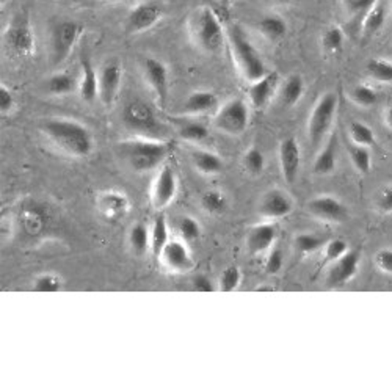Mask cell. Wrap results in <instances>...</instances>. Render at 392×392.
Wrapping results in <instances>:
<instances>
[{"label": "cell", "mask_w": 392, "mask_h": 392, "mask_svg": "<svg viewBox=\"0 0 392 392\" xmlns=\"http://www.w3.org/2000/svg\"><path fill=\"white\" fill-rule=\"evenodd\" d=\"M42 135L71 157H88L94 149V137L91 130L81 121L69 118H47L40 122Z\"/></svg>", "instance_id": "1"}, {"label": "cell", "mask_w": 392, "mask_h": 392, "mask_svg": "<svg viewBox=\"0 0 392 392\" xmlns=\"http://www.w3.org/2000/svg\"><path fill=\"white\" fill-rule=\"evenodd\" d=\"M118 151L130 170L148 173L157 168L168 157L170 144L154 139H137L120 143Z\"/></svg>", "instance_id": "2"}, {"label": "cell", "mask_w": 392, "mask_h": 392, "mask_svg": "<svg viewBox=\"0 0 392 392\" xmlns=\"http://www.w3.org/2000/svg\"><path fill=\"white\" fill-rule=\"evenodd\" d=\"M190 38L207 54H219L226 42V33L217 13L209 6H201L188 19Z\"/></svg>", "instance_id": "3"}, {"label": "cell", "mask_w": 392, "mask_h": 392, "mask_svg": "<svg viewBox=\"0 0 392 392\" xmlns=\"http://www.w3.org/2000/svg\"><path fill=\"white\" fill-rule=\"evenodd\" d=\"M228 41L231 46L232 57L237 64L241 74L250 82H256L258 79L264 77L267 74L265 63L260 57L256 46L248 40L241 27L237 24H232L228 28Z\"/></svg>", "instance_id": "4"}, {"label": "cell", "mask_w": 392, "mask_h": 392, "mask_svg": "<svg viewBox=\"0 0 392 392\" xmlns=\"http://www.w3.org/2000/svg\"><path fill=\"white\" fill-rule=\"evenodd\" d=\"M83 35V25L77 21L63 19L50 27L49 33V58L54 67L67 62L77 41Z\"/></svg>", "instance_id": "5"}, {"label": "cell", "mask_w": 392, "mask_h": 392, "mask_svg": "<svg viewBox=\"0 0 392 392\" xmlns=\"http://www.w3.org/2000/svg\"><path fill=\"white\" fill-rule=\"evenodd\" d=\"M338 104V94L326 91L312 107L308 121V139L314 148H317L323 142L325 137L330 134L333 122H335L336 118Z\"/></svg>", "instance_id": "6"}, {"label": "cell", "mask_w": 392, "mask_h": 392, "mask_svg": "<svg viewBox=\"0 0 392 392\" xmlns=\"http://www.w3.org/2000/svg\"><path fill=\"white\" fill-rule=\"evenodd\" d=\"M250 125V110L242 99L234 98L221 105L215 113L214 126L221 132L237 137L242 135Z\"/></svg>", "instance_id": "7"}, {"label": "cell", "mask_w": 392, "mask_h": 392, "mask_svg": "<svg viewBox=\"0 0 392 392\" xmlns=\"http://www.w3.org/2000/svg\"><path fill=\"white\" fill-rule=\"evenodd\" d=\"M122 121L126 127L135 130L137 134L158 137L162 132V125L152 110V107L143 100H132L125 107L122 112Z\"/></svg>", "instance_id": "8"}, {"label": "cell", "mask_w": 392, "mask_h": 392, "mask_svg": "<svg viewBox=\"0 0 392 392\" xmlns=\"http://www.w3.org/2000/svg\"><path fill=\"white\" fill-rule=\"evenodd\" d=\"M5 45L13 55L27 58L35 54V33L30 21L25 16H16L5 33Z\"/></svg>", "instance_id": "9"}, {"label": "cell", "mask_w": 392, "mask_h": 392, "mask_svg": "<svg viewBox=\"0 0 392 392\" xmlns=\"http://www.w3.org/2000/svg\"><path fill=\"white\" fill-rule=\"evenodd\" d=\"M143 77L146 81L151 91L154 93L157 103L163 108L168 100V85H170V71L168 67L158 58L146 57L142 62Z\"/></svg>", "instance_id": "10"}, {"label": "cell", "mask_w": 392, "mask_h": 392, "mask_svg": "<svg viewBox=\"0 0 392 392\" xmlns=\"http://www.w3.org/2000/svg\"><path fill=\"white\" fill-rule=\"evenodd\" d=\"M162 18H163V6L158 2L149 0V2L139 4L127 14L126 24H125L126 32L129 35L144 33L161 23Z\"/></svg>", "instance_id": "11"}, {"label": "cell", "mask_w": 392, "mask_h": 392, "mask_svg": "<svg viewBox=\"0 0 392 392\" xmlns=\"http://www.w3.org/2000/svg\"><path fill=\"white\" fill-rule=\"evenodd\" d=\"M122 82V67L118 58L108 60L99 71V99L104 107H112L118 98Z\"/></svg>", "instance_id": "12"}, {"label": "cell", "mask_w": 392, "mask_h": 392, "mask_svg": "<svg viewBox=\"0 0 392 392\" xmlns=\"http://www.w3.org/2000/svg\"><path fill=\"white\" fill-rule=\"evenodd\" d=\"M176 193H178L176 173H174V170L170 165H165L162 166V170L158 171L154 184H152V190H151L152 206L158 210L165 209L166 206L171 204L174 198H176Z\"/></svg>", "instance_id": "13"}, {"label": "cell", "mask_w": 392, "mask_h": 392, "mask_svg": "<svg viewBox=\"0 0 392 392\" xmlns=\"http://www.w3.org/2000/svg\"><path fill=\"white\" fill-rule=\"evenodd\" d=\"M278 158L286 184H294L301 166V149L295 137H287L279 143Z\"/></svg>", "instance_id": "14"}, {"label": "cell", "mask_w": 392, "mask_h": 392, "mask_svg": "<svg viewBox=\"0 0 392 392\" xmlns=\"http://www.w3.org/2000/svg\"><path fill=\"white\" fill-rule=\"evenodd\" d=\"M308 210L316 219L330 223H342L348 219L347 207L331 195H322L312 198L308 204Z\"/></svg>", "instance_id": "15"}, {"label": "cell", "mask_w": 392, "mask_h": 392, "mask_svg": "<svg viewBox=\"0 0 392 392\" xmlns=\"http://www.w3.org/2000/svg\"><path fill=\"white\" fill-rule=\"evenodd\" d=\"M359 253L358 251H348L342 258L333 263L328 272V286L339 287L347 284L348 281L357 277L359 268Z\"/></svg>", "instance_id": "16"}, {"label": "cell", "mask_w": 392, "mask_h": 392, "mask_svg": "<svg viewBox=\"0 0 392 392\" xmlns=\"http://www.w3.org/2000/svg\"><path fill=\"white\" fill-rule=\"evenodd\" d=\"M292 210V200L277 188L267 192L259 202V214L267 217V219H284Z\"/></svg>", "instance_id": "17"}, {"label": "cell", "mask_w": 392, "mask_h": 392, "mask_svg": "<svg viewBox=\"0 0 392 392\" xmlns=\"http://www.w3.org/2000/svg\"><path fill=\"white\" fill-rule=\"evenodd\" d=\"M279 85V76L278 72L268 71L264 77L258 79L256 82H251V86L248 90V98L254 108H264L268 103H270L272 96L277 91Z\"/></svg>", "instance_id": "18"}, {"label": "cell", "mask_w": 392, "mask_h": 392, "mask_svg": "<svg viewBox=\"0 0 392 392\" xmlns=\"http://www.w3.org/2000/svg\"><path fill=\"white\" fill-rule=\"evenodd\" d=\"M158 259H162V263L174 272H187L192 267V256L188 248L178 241H170L166 243Z\"/></svg>", "instance_id": "19"}, {"label": "cell", "mask_w": 392, "mask_h": 392, "mask_svg": "<svg viewBox=\"0 0 392 392\" xmlns=\"http://www.w3.org/2000/svg\"><path fill=\"white\" fill-rule=\"evenodd\" d=\"M219 107V96L207 90L192 93L183 104V113L187 116H198L212 113Z\"/></svg>", "instance_id": "20"}, {"label": "cell", "mask_w": 392, "mask_h": 392, "mask_svg": "<svg viewBox=\"0 0 392 392\" xmlns=\"http://www.w3.org/2000/svg\"><path fill=\"white\" fill-rule=\"evenodd\" d=\"M278 231L270 223L258 224L250 229L248 236H246V246L253 254H263L272 248V245L277 238Z\"/></svg>", "instance_id": "21"}, {"label": "cell", "mask_w": 392, "mask_h": 392, "mask_svg": "<svg viewBox=\"0 0 392 392\" xmlns=\"http://www.w3.org/2000/svg\"><path fill=\"white\" fill-rule=\"evenodd\" d=\"M79 93L86 104L94 103L99 98V72L94 69L90 58H82V79L79 83Z\"/></svg>", "instance_id": "22"}, {"label": "cell", "mask_w": 392, "mask_h": 392, "mask_svg": "<svg viewBox=\"0 0 392 392\" xmlns=\"http://www.w3.org/2000/svg\"><path fill=\"white\" fill-rule=\"evenodd\" d=\"M192 163L196 170L206 176H214V174H220L223 171V161L219 154L210 152L206 149H192L190 152Z\"/></svg>", "instance_id": "23"}, {"label": "cell", "mask_w": 392, "mask_h": 392, "mask_svg": "<svg viewBox=\"0 0 392 392\" xmlns=\"http://www.w3.org/2000/svg\"><path fill=\"white\" fill-rule=\"evenodd\" d=\"M98 204L100 212L105 217H110V219H116V217H121L127 212L130 207L129 200L126 195L120 192H105L99 196Z\"/></svg>", "instance_id": "24"}, {"label": "cell", "mask_w": 392, "mask_h": 392, "mask_svg": "<svg viewBox=\"0 0 392 392\" xmlns=\"http://www.w3.org/2000/svg\"><path fill=\"white\" fill-rule=\"evenodd\" d=\"M258 28L260 35L272 42L282 40L289 32V25L286 23V19L278 16V14H268V16H264L258 23Z\"/></svg>", "instance_id": "25"}, {"label": "cell", "mask_w": 392, "mask_h": 392, "mask_svg": "<svg viewBox=\"0 0 392 392\" xmlns=\"http://www.w3.org/2000/svg\"><path fill=\"white\" fill-rule=\"evenodd\" d=\"M304 93V81L300 74L289 76L279 86V99L286 107H295Z\"/></svg>", "instance_id": "26"}, {"label": "cell", "mask_w": 392, "mask_h": 392, "mask_svg": "<svg viewBox=\"0 0 392 392\" xmlns=\"http://www.w3.org/2000/svg\"><path fill=\"white\" fill-rule=\"evenodd\" d=\"M336 140L331 139L326 142L325 146L318 152L316 157L314 165H312V171H314L317 176H328L336 168Z\"/></svg>", "instance_id": "27"}, {"label": "cell", "mask_w": 392, "mask_h": 392, "mask_svg": "<svg viewBox=\"0 0 392 392\" xmlns=\"http://www.w3.org/2000/svg\"><path fill=\"white\" fill-rule=\"evenodd\" d=\"M388 18V11L384 4H381L380 0L376 2L372 8H370L366 14H364V21H362V36H372L375 33H379L384 23H386Z\"/></svg>", "instance_id": "28"}, {"label": "cell", "mask_w": 392, "mask_h": 392, "mask_svg": "<svg viewBox=\"0 0 392 392\" xmlns=\"http://www.w3.org/2000/svg\"><path fill=\"white\" fill-rule=\"evenodd\" d=\"M76 79L68 74V72H54L46 81L45 90L50 96H68V94L76 90Z\"/></svg>", "instance_id": "29"}, {"label": "cell", "mask_w": 392, "mask_h": 392, "mask_svg": "<svg viewBox=\"0 0 392 392\" xmlns=\"http://www.w3.org/2000/svg\"><path fill=\"white\" fill-rule=\"evenodd\" d=\"M170 242L168 236V223L163 215H158L151 228V250L156 258H161V254L166 243Z\"/></svg>", "instance_id": "30"}, {"label": "cell", "mask_w": 392, "mask_h": 392, "mask_svg": "<svg viewBox=\"0 0 392 392\" xmlns=\"http://www.w3.org/2000/svg\"><path fill=\"white\" fill-rule=\"evenodd\" d=\"M129 243L135 254H139V256L146 254V251L151 248V231L146 228V224H134L129 232Z\"/></svg>", "instance_id": "31"}, {"label": "cell", "mask_w": 392, "mask_h": 392, "mask_svg": "<svg viewBox=\"0 0 392 392\" xmlns=\"http://www.w3.org/2000/svg\"><path fill=\"white\" fill-rule=\"evenodd\" d=\"M348 135L353 142V144H359V146L370 148L375 144V134L374 130L370 129L366 122L361 121H353L348 126Z\"/></svg>", "instance_id": "32"}, {"label": "cell", "mask_w": 392, "mask_h": 392, "mask_svg": "<svg viewBox=\"0 0 392 392\" xmlns=\"http://www.w3.org/2000/svg\"><path fill=\"white\" fill-rule=\"evenodd\" d=\"M348 157L358 173L369 174L372 170V156H370L369 148L352 144V146H348Z\"/></svg>", "instance_id": "33"}, {"label": "cell", "mask_w": 392, "mask_h": 392, "mask_svg": "<svg viewBox=\"0 0 392 392\" xmlns=\"http://www.w3.org/2000/svg\"><path fill=\"white\" fill-rule=\"evenodd\" d=\"M344 41H345V35L342 32V28L338 25L328 27L322 35V49L326 54H338L340 49L344 47Z\"/></svg>", "instance_id": "34"}, {"label": "cell", "mask_w": 392, "mask_h": 392, "mask_svg": "<svg viewBox=\"0 0 392 392\" xmlns=\"http://www.w3.org/2000/svg\"><path fill=\"white\" fill-rule=\"evenodd\" d=\"M242 163H243V168L246 173L251 174V176H259V174L263 173L265 168L264 152L256 146L246 149V152L243 154V158H242Z\"/></svg>", "instance_id": "35"}, {"label": "cell", "mask_w": 392, "mask_h": 392, "mask_svg": "<svg viewBox=\"0 0 392 392\" xmlns=\"http://www.w3.org/2000/svg\"><path fill=\"white\" fill-rule=\"evenodd\" d=\"M367 74L380 83H392V63L372 58L367 63Z\"/></svg>", "instance_id": "36"}, {"label": "cell", "mask_w": 392, "mask_h": 392, "mask_svg": "<svg viewBox=\"0 0 392 392\" xmlns=\"http://www.w3.org/2000/svg\"><path fill=\"white\" fill-rule=\"evenodd\" d=\"M179 137L188 143H201L209 137V129L202 122L190 121L179 127Z\"/></svg>", "instance_id": "37"}, {"label": "cell", "mask_w": 392, "mask_h": 392, "mask_svg": "<svg viewBox=\"0 0 392 392\" xmlns=\"http://www.w3.org/2000/svg\"><path fill=\"white\" fill-rule=\"evenodd\" d=\"M350 99H352V103H354L357 105L369 108L376 104V100H379V94H376V91L372 88V86H369L366 83H359L352 88Z\"/></svg>", "instance_id": "38"}, {"label": "cell", "mask_w": 392, "mask_h": 392, "mask_svg": "<svg viewBox=\"0 0 392 392\" xmlns=\"http://www.w3.org/2000/svg\"><path fill=\"white\" fill-rule=\"evenodd\" d=\"M201 204L204 207L209 214L212 215H220L224 210L228 209V200L221 192L219 190H210L202 195Z\"/></svg>", "instance_id": "39"}, {"label": "cell", "mask_w": 392, "mask_h": 392, "mask_svg": "<svg viewBox=\"0 0 392 392\" xmlns=\"http://www.w3.org/2000/svg\"><path fill=\"white\" fill-rule=\"evenodd\" d=\"M63 287V279L57 273H41L33 279L35 292H58Z\"/></svg>", "instance_id": "40"}, {"label": "cell", "mask_w": 392, "mask_h": 392, "mask_svg": "<svg viewBox=\"0 0 392 392\" xmlns=\"http://www.w3.org/2000/svg\"><path fill=\"white\" fill-rule=\"evenodd\" d=\"M295 250L301 254H312L318 251L323 246V238H321L316 234H308V232H303L295 237L294 242Z\"/></svg>", "instance_id": "41"}, {"label": "cell", "mask_w": 392, "mask_h": 392, "mask_svg": "<svg viewBox=\"0 0 392 392\" xmlns=\"http://www.w3.org/2000/svg\"><path fill=\"white\" fill-rule=\"evenodd\" d=\"M241 281H242L241 268L236 265H229L224 268L221 273L219 287L221 292H232V290H236L238 286H241Z\"/></svg>", "instance_id": "42"}, {"label": "cell", "mask_w": 392, "mask_h": 392, "mask_svg": "<svg viewBox=\"0 0 392 392\" xmlns=\"http://www.w3.org/2000/svg\"><path fill=\"white\" fill-rule=\"evenodd\" d=\"M179 232L184 241L193 242V241H198L201 237V226L198 221L192 219V217H184V219H180L179 221Z\"/></svg>", "instance_id": "43"}, {"label": "cell", "mask_w": 392, "mask_h": 392, "mask_svg": "<svg viewBox=\"0 0 392 392\" xmlns=\"http://www.w3.org/2000/svg\"><path fill=\"white\" fill-rule=\"evenodd\" d=\"M348 251H350V248H348V243L344 238H335V241L328 242L325 246V260L335 263V260L342 258Z\"/></svg>", "instance_id": "44"}, {"label": "cell", "mask_w": 392, "mask_h": 392, "mask_svg": "<svg viewBox=\"0 0 392 392\" xmlns=\"http://www.w3.org/2000/svg\"><path fill=\"white\" fill-rule=\"evenodd\" d=\"M379 0H342L344 8L352 16H359L366 14Z\"/></svg>", "instance_id": "45"}, {"label": "cell", "mask_w": 392, "mask_h": 392, "mask_svg": "<svg viewBox=\"0 0 392 392\" xmlns=\"http://www.w3.org/2000/svg\"><path fill=\"white\" fill-rule=\"evenodd\" d=\"M282 264H284V256H282V251L275 248L268 253V256L265 259V272L270 275H277L281 272Z\"/></svg>", "instance_id": "46"}, {"label": "cell", "mask_w": 392, "mask_h": 392, "mask_svg": "<svg viewBox=\"0 0 392 392\" xmlns=\"http://www.w3.org/2000/svg\"><path fill=\"white\" fill-rule=\"evenodd\" d=\"M14 107H16L14 94L8 90V86L0 85V112H2V115H10L13 113Z\"/></svg>", "instance_id": "47"}, {"label": "cell", "mask_w": 392, "mask_h": 392, "mask_svg": "<svg viewBox=\"0 0 392 392\" xmlns=\"http://www.w3.org/2000/svg\"><path fill=\"white\" fill-rule=\"evenodd\" d=\"M375 265L384 275H392V248H383L376 253Z\"/></svg>", "instance_id": "48"}, {"label": "cell", "mask_w": 392, "mask_h": 392, "mask_svg": "<svg viewBox=\"0 0 392 392\" xmlns=\"http://www.w3.org/2000/svg\"><path fill=\"white\" fill-rule=\"evenodd\" d=\"M192 287L196 290V292H214L215 286L212 279H210L207 275H195L192 278Z\"/></svg>", "instance_id": "49"}, {"label": "cell", "mask_w": 392, "mask_h": 392, "mask_svg": "<svg viewBox=\"0 0 392 392\" xmlns=\"http://www.w3.org/2000/svg\"><path fill=\"white\" fill-rule=\"evenodd\" d=\"M376 204H379V209L383 214H392V185L383 188Z\"/></svg>", "instance_id": "50"}, {"label": "cell", "mask_w": 392, "mask_h": 392, "mask_svg": "<svg viewBox=\"0 0 392 392\" xmlns=\"http://www.w3.org/2000/svg\"><path fill=\"white\" fill-rule=\"evenodd\" d=\"M386 125L392 129V108H389L386 112Z\"/></svg>", "instance_id": "51"}, {"label": "cell", "mask_w": 392, "mask_h": 392, "mask_svg": "<svg viewBox=\"0 0 392 392\" xmlns=\"http://www.w3.org/2000/svg\"><path fill=\"white\" fill-rule=\"evenodd\" d=\"M275 2H277L278 5H289V4H292L294 0H275Z\"/></svg>", "instance_id": "52"}, {"label": "cell", "mask_w": 392, "mask_h": 392, "mask_svg": "<svg viewBox=\"0 0 392 392\" xmlns=\"http://www.w3.org/2000/svg\"><path fill=\"white\" fill-rule=\"evenodd\" d=\"M391 10H392V0H391Z\"/></svg>", "instance_id": "53"}, {"label": "cell", "mask_w": 392, "mask_h": 392, "mask_svg": "<svg viewBox=\"0 0 392 392\" xmlns=\"http://www.w3.org/2000/svg\"><path fill=\"white\" fill-rule=\"evenodd\" d=\"M391 50H392V49H391Z\"/></svg>", "instance_id": "54"}]
</instances>
